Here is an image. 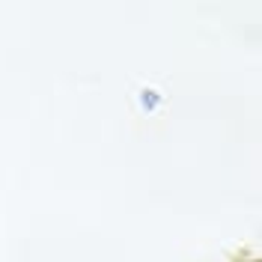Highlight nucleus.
I'll use <instances>...</instances> for the list:
<instances>
[{"label":"nucleus","mask_w":262,"mask_h":262,"mask_svg":"<svg viewBox=\"0 0 262 262\" xmlns=\"http://www.w3.org/2000/svg\"><path fill=\"white\" fill-rule=\"evenodd\" d=\"M140 104H143L146 111H158V104H161V96H158L155 90H143V96H140Z\"/></svg>","instance_id":"f257e3e1"}]
</instances>
